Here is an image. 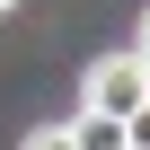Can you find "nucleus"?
I'll list each match as a JSON object with an SVG mask.
<instances>
[{
    "instance_id": "1",
    "label": "nucleus",
    "mask_w": 150,
    "mask_h": 150,
    "mask_svg": "<svg viewBox=\"0 0 150 150\" xmlns=\"http://www.w3.org/2000/svg\"><path fill=\"white\" fill-rule=\"evenodd\" d=\"M150 106V62L141 53H97L88 80H80V115H106V124H132Z\"/></svg>"
},
{
    "instance_id": "2",
    "label": "nucleus",
    "mask_w": 150,
    "mask_h": 150,
    "mask_svg": "<svg viewBox=\"0 0 150 150\" xmlns=\"http://www.w3.org/2000/svg\"><path fill=\"white\" fill-rule=\"evenodd\" d=\"M71 141H80V150H124V124H106V115H71Z\"/></svg>"
},
{
    "instance_id": "3",
    "label": "nucleus",
    "mask_w": 150,
    "mask_h": 150,
    "mask_svg": "<svg viewBox=\"0 0 150 150\" xmlns=\"http://www.w3.org/2000/svg\"><path fill=\"white\" fill-rule=\"evenodd\" d=\"M18 150H80V141H71V124H44V132H27Z\"/></svg>"
},
{
    "instance_id": "4",
    "label": "nucleus",
    "mask_w": 150,
    "mask_h": 150,
    "mask_svg": "<svg viewBox=\"0 0 150 150\" xmlns=\"http://www.w3.org/2000/svg\"><path fill=\"white\" fill-rule=\"evenodd\" d=\"M124 150H150V106H141V115L124 124Z\"/></svg>"
},
{
    "instance_id": "5",
    "label": "nucleus",
    "mask_w": 150,
    "mask_h": 150,
    "mask_svg": "<svg viewBox=\"0 0 150 150\" xmlns=\"http://www.w3.org/2000/svg\"><path fill=\"white\" fill-rule=\"evenodd\" d=\"M132 53H141V62H150V18H141V35H132Z\"/></svg>"
},
{
    "instance_id": "6",
    "label": "nucleus",
    "mask_w": 150,
    "mask_h": 150,
    "mask_svg": "<svg viewBox=\"0 0 150 150\" xmlns=\"http://www.w3.org/2000/svg\"><path fill=\"white\" fill-rule=\"evenodd\" d=\"M0 9H18V0H0Z\"/></svg>"
}]
</instances>
